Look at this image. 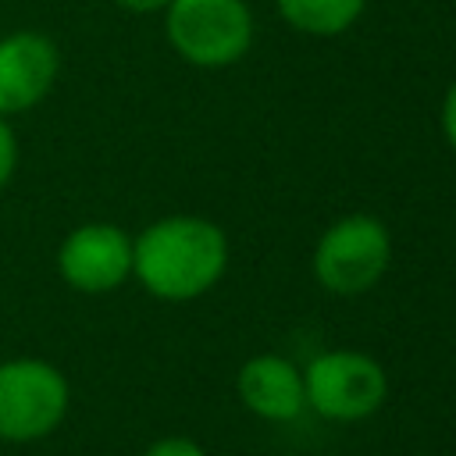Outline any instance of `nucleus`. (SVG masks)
Masks as SVG:
<instances>
[{"label": "nucleus", "instance_id": "5", "mask_svg": "<svg viewBox=\"0 0 456 456\" xmlns=\"http://www.w3.org/2000/svg\"><path fill=\"white\" fill-rule=\"evenodd\" d=\"M388 260V228L370 214H349L335 221L314 246V278L335 296H360L381 281Z\"/></svg>", "mask_w": 456, "mask_h": 456}, {"label": "nucleus", "instance_id": "3", "mask_svg": "<svg viewBox=\"0 0 456 456\" xmlns=\"http://www.w3.org/2000/svg\"><path fill=\"white\" fill-rule=\"evenodd\" d=\"M164 36L189 64L228 68L253 43V14L246 0H171L164 7Z\"/></svg>", "mask_w": 456, "mask_h": 456}, {"label": "nucleus", "instance_id": "11", "mask_svg": "<svg viewBox=\"0 0 456 456\" xmlns=\"http://www.w3.org/2000/svg\"><path fill=\"white\" fill-rule=\"evenodd\" d=\"M142 456H207V452L200 449V442H192L185 435H167V438L150 442Z\"/></svg>", "mask_w": 456, "mask_h": 456}, {"label": "nucleus", "instance_id": "13", "mask_svg": "<svg viewBox=\"0 0 456 456\" xmlns=\"http://www.w3.org/2000/svg\"><path fill=\"white\" fill-rule=\"evenodd\" d=\"M114 4L128 14H153V11H164L171 0H114Z\"/></svg>", "mask_w": 456, "mask_h": 456}, {"label": "nucleus", "instance_id": "10", "mask_svg": "<svg viewBox=\"0 0 456 456\" xmlns=\"http://www.w3.org/2000/svg\"><path fill=\"white\" fill-rule=\"evenodd\" d=\"M14 171H18V135H14L11 121L0 118V192L11 185Z\"/></svg>", "mask_w": 456, "mask_h": 456}, {"label": "nucleus", "instance_id": "2", "mask_svg": "<svg viewBox=\"0 0 456 456\" xmlns=\"http://www.w3.org/2000/svg\"><path fill=\"white\" fill-rule=\"evenodd\" d=\"M71 410L68 374L43 356L0 360V442L36 445L50 438Z\"/></svg>", "mask_w": 456, "mask_h": 456}, {"label": "nucleus", "instance_id": "1", "mask_svg": "<svg viewBox=\"0 0 456 456\" xmlns=\"http://www.w3.org/2000/svg\"><path fill=\"white\" fill-rule=\"evenodd\" d=\"M228 267V235L196 214H167L132 235V278L164 303L210 292Z\"/></svg>", "mask_w": 456, "mask_h": 456}, {"label": "nucleus", "instance_id": "6", "mask_svg": "<svg viewBox=\"0 0 456 456\" xmlns=\"http://www.w3.org/2000/svg\"><path fill=\"white\" fill-rule=\"evenodd\" d=\"M57 274L68 289L103 296L132 278V235L110 221H86L57 246Z\"/></svg>", "mask_w": 456, "mask_h": 456}, {"label": "nucleus", "instance_id": "8", "mask_svg": "<svg viewBox=\"0 0 456 456\" xmlns=\"http://www.w3.org/2000/svg\"><path fill=\"white\" fill-rule=\"evenodd\" d=\"M235 388H239L242 406L264 420H296L306 410L303 370L278 353L249 356L239 367Z\"/></svg>", "mask_w": 456, "mask_h": 456}, {"label": "nucleus", "instance_id": "12", "mask_svg": "<svg viewBox=\"0 0 456 456\" xmlns=\"http://www.w3.org/2000/svg\"><path fill=\"white\" fill-rule=\"evenodd\" d=\"M442 135H445V142L456 150V82L445 89V96H442Z\"/></svg>", "mask_w": 456, "mask_h": 456}, {"label": "nucleus", "instance_id": "7", "mask_svg": "<svg viewBox=\"0 0 456 456\" xmlns=\"http://www.w3.org/2000/svg\"><path fill=\"white\" fill-rule=\"evenodd\" d=\"M61 75V50L46 32L14 28L0 36V118L36 110Z\"/></svg>", "mask_w": 456, "mask_h": 456}, {"label": "nucleus", "instance_id": "9", "mask_svg": "<svg viewBox=\"0 0 456 456\" xmlns=\"http://www.w3.org/2000/svg\"><path fill=\"white\" fill-rule=\"evenodd\" d=\"M278 14L310 36H338L363 14L367 0H274Z\"/></svg>", "mask_w": 456, "mask_h": 456}, {"label": "nucleus", "instance_id": "4", "mask_svg": "<svg viewBox=\"0 0 456 456\" xmlns=\"http://www.w3.org/2000/svg\"><path fill=\"white\" fill-rule=\"evenodd\" d=\"M303 395L324 420L353 424L378 413L388 395V378L381 363L360 349H328L303 370Z\"/></svg>", "mask_w": 456, "mask_h": 456}]
</instances>
